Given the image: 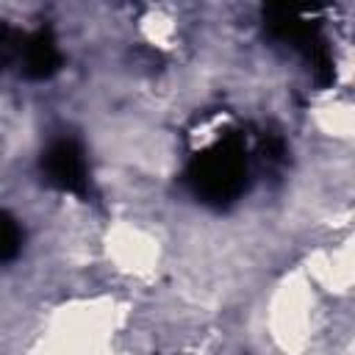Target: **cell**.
Here are the masks:
<instances>
[{"label":"cell","mask_w":355,"mask_h":355,"mask_svg":"<svg viewBox=\"0 0 355 355\" xmlns=\"http://www.w3.org/2000/svg\"><path fill=\"white\" fill-rule=\"evenodd\" d=\"M191 180L197 186V194H202L205 200H230L239 194L241 180H244V155L239 150V144L225 141L216 150L205 153L194 169H191Z\"/></svg>","instance_id":"6da1fadb"},{"label":"cell","mask_w":355,"mask_h":355,"mask_svg":"<svg viewBox=\"0 0 355 355\" xmlns=\"http://www.w3.org/2000/svg\"><path fill=\"white\" fill-rule=\"evenodd\" d=\"M42 166L53 186H58L64 191H75V194L86 191V161L75 141L61 139V141L50 144L42 158Z\"/></svg>","instance_id":"7a4b0ae2"},{"label":"cell","mask_w":355,"mask_h":355,"mask_svg":"<svg viewBox=\"0 0 355 355\" xmlns=\"http://www.w3.org/2000/svg\"><path fill=\"white\" fill-rule=\"evenodd\" d=\"M19 53H22V69H25V75H28V78H36V80L50 78V75L58 69V64H61L58 47H55V42H53V36L44 33V31L36 33V36H31V39L19 47Z\"/></svg>","instance_id":"3957f363"},{"label":"cell","mask_w":355,"mask_h":355,"mask_svg":"<svg viewBox=\"0 0 355 355\" xmlns=\"http://www.w3.org/2000/svg\"><path fill=\"white\" fill-rule=\"evenodd\" d=\"M19 244H22V230L17 219L0 211V261H11L19 252Z\"/></svg>","instance_id":"277c9868"}]
</instances>
